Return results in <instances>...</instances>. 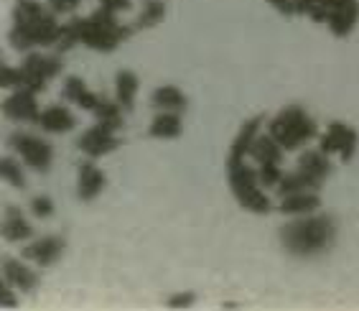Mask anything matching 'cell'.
I'll return each instance as SVG.
<instances>
[{
  "instance_id": "5bb4252c",
  "label": "cell",
  "mask_w": 359,
  "mask_h": 311,
  "mask_svg": "<svg viewBox=\"0 0 359 311\" xmlns=\"http://www.w3.org/2000/svg\"><path fill=\"white\" fill-rule=\"evenodd\" d=\"M0 273H3V284L13 286L18 293H34L39 289V284H41L39 273L23 260H15V258H3Z\"/></svg>"
},
{
  "instance_id": "d6a6232c",
  "label": "cell",
  "mask_w": 359,
  "mask_h": 311,
  "mask_svg": "<svg viewBox=\"0 0 359 311\" xmlns=\"http://www.w3.org/2000/svg\"><path fill=\"white\" fill-rule=\"evenodd\" d=\"M100 6L112 11V13H125L133 8V0H100Z\"/></svg>"
},
{
  "instance_id": "277c9868",
  "label": "cell",
  "mask_w": 359,
  "mask_h": 311,
  "mask_svg": "<svg viewBox=\"0 0 359 311\" xmlns=\"http://www.w3.org/2000/svg\"><path fill=\"white\" fill-rule=\"evenodd\" d=\"M64 23L56 21V13L41 0H18L13 8L11 46L15 51H34L39 46L54 48L62 39Z\"/></svg>"
},
{
  "instance_id": "d6986e66",
  "label": "cell",
  "mask_w": 359,
  "mask_h": 311,
  "mask_svg": "<svg viewBox=\"0 0 359 311\" xmlns=\"http://www.w3.org/2000/svg\"><path fill=\"white\" fill-rule=\"evenodd\" d=\"M304 173H309L311 179H316L321 187L326 184V179L334 173V166H332V159H329V153H324L321 148L316 151H301L298 156V166Z\"/></svg>"
},
{
  "instance_id": "30bf717a",
  "label": "cell",
  "mask_w": 359,
  "mask_h": 311,
  "mask_svg": "<svg viewBox=\"0 0 359 311\" xmlns=\"http://www.w3.org/2000/svg\"><path fill=\"white\" fill-rule=\"evenodd\" d=\"M64 253H67V240L62 235H46L23 245L21 258L34 263L36 268H51L54 263L62 260Z\"/></svg>"
},
{
  "instance_id": "ba28073f",
  "label": "cell",
  "mask_w": 359,
  "mask_h": 311,
  "mask_svg": "<svg viewBox=\"0 0 359 311\" xmlns=\"http://www.w3.org/2000/svg\"><path fill=\"white\" fill-rule=\"evenodd\" d=\"M64 72L62 54H39V51H28L21 64V87L23 90L43 92L51 79Z\"/></svg>"
},
{
  "instance_id": "83f0119b",
  "label": "cell",
  "mask_w": 359,
  "mask_h": 311,
  "mask_svg": "<svg viewBox=\"0 0 359 311\" xmlns=\"http://www.w3.org/2000/svg\"><path fill=\"white\" fill-rule=\"evenodd\" d=\"M28 209H31V215L36 220H51L56 215V204L48 194H36L34 199H31V204H28Z\"/></svg>"
},
{
  "instance_id": "1f68e13d",
  "label": "cell",
  "mask_w": 359,
  "mask_h": 311,
  "mask_svg": "<svg viewBox=\"0 0 359 311\" xmlns=\"http://www.w3.org/2000/svg\"><path fill=\"white\" fill-rule=\"evenodd\" d=\"M0 306H6V309H13V306H18V298H15L13 286L3 284V289H0Z\"/></svg>"
},
{
  "instance_id": "3957f363",
  "label": "cell",
  "mask_w": 359,
  "mask_h": 311,
  "mask_svg": "<svg viewBox=\"0 0 359 311\" xmlns=\"http://www.w3.org/2000/svg\"><path fill=\"white\" fill-rule=\"evenodd\" d=\"M337 220L332 215H316V212L296 217V220L285 222L283 227L278 230L280 248L290 258H304V260L326 256L337 245Z\"/></svg>"
},
{
  "instance_id": "6da1fadb",
  "label": "cell",
  "mask_w": 359,
  "mask_h": 311,
  "mask_svg": "<svg viewBox=\"0 0 359 311\" xmlns=\"http://www.w3.org/2000/svg\"><path fill=\"white\" fill-rule=\"evenodd\" d=\"M265 118L263 115H255L250 118L248 123L242 125L237 131L235 140L229 145L227 153V184L232 197L237 199L242 209H248L252 215H268L270 209V199L265 194V187L260 184V173H257V166L248 164L250 159V145L252 140L263 133Z\"/></svg>"
},
{
  "instance_id": "ffe728a7",
  "label": "cell",
  "mask_w": 359,
  "mask_h": 311,
  "mask_svg": "<svg viewBox=\"0 0 359 311\" xmlns=\"http://www.w3.org/2000/svg\"><path fill=\"white\" fill-rule=\"evenodd\" d=\"M357 23H359V0H346V3H341V6L334 11L326 26H329V31H332L334 36L346 39V36L357 28Z\"/></svg>"
},
{
  "instance_id": "d4e9b609",
  "label": "cell",
  "mask_w": 359,
  "mask_h": 311,
  "mask_svg": "<svg viewBox=\"0 0 359 311\" xmlns=\"http://www.w3.org/2000/svg\"><path fill=\"white\" fill-rule=\"evenodd\" d=\"M123 107H120L118 100H110V97H100V102H97V107L92 110V115L97 118V123L107 125V128H112V131H120L125 125L123 120Z\"/></svg>"
},
{
  "instance_id": "52a82bcc",
  "label": "cell",
  "mask_w": 359,
  "mask_h": 311,
  "mask_svg": "<svg viewBox=\"0 0 359 311\" xmlns=\"http://www.w3.org/2000/svg\"><path fill=\"white\" fill-rule=\"evenodd\" d=\"M8 148L23 161V166H28L36 173H48L51 164H54V145L46 138L36 135V133L18 131L8 138Z\"/></svg>"
},
{
  "instance_id": "484cf974",
  "label": "cell",
  "mask_w": 359,
  "mask_h": 311,
  "mask_svg": "<svg viewBox=\"0 0 359 311\" xmlns=\"http://www.w3.org/2000/svg\"><path fill=\"white\" fill-rule=\"evenodd\" d=\"M166 3L163 0H143V6H140L138 11V18H135V31H140V28H153L158 26V23H163V18H166Z\"/></svg>"
},
{
  "instance_id": "f1b7e54d",
  "label": "cell",
  "mask_w": 359,
  "mask_h": 311,
  "mask_svg": "<svg viewBox=\"0 0 359 311\" xmlns=\"http://www.w3.org/2000/svg\"><path fill=\"white\" fill-rule=\"evenodd\" d=\"M196 304V293L194 291H181V293H173L168 296L166 306L168 309H189V306Z\"/></svg>"
},
{
  "instance_id": "e0dca14e",
  "label": "cell",
  "mask_w": 359,
  "mask_h": 311,
  "mask_svg": "<svg viewBox=\"0 0 359 311\" xmlns=\"http://www.w3.org/2000/svg\"><path fill=\"white\" fill-rule=\"evenodd\" d=\"M62 97L69 105H74V107H82V110L92 112L97 107V102H100V97H102V95L92 92L82 77H67V79H64V84H62Z\"/></svg>"
},
{
  "instance_id": "f546056e",
  "label": "cell",
  "mask_w": 359,
  "mask_h": 311,
  "mask_svg": "<svg viewBox=\"0 0 359 311\" xmlns=\"http://www.w3.org/2000/svg\"><path fill=\"white\" fill-rule=\"evenodd\" d=\"M0 84L6 90H21V67H6L3 77H0Z\"/></svg>"
},
{
  "instance_id": "9c48e42d",
  "label": "cell",
  "mask_w": 359,
  "mask_h": 311,
  "mask_svg": "<svg viewBox=\"0 0 359 311\" xmlns=\"http://www.w3.org/2000/svg\"><path fill=\"white\" fill-rule=\"evenodd\" d=\"M318 148L324 153H329V156H339L344 164H349L359 148V133L354 131L352 125L334 120V123L326 125V131L321 133Z\"/></svg>"
},
{
  "instance_id": "9a60e30c",
  "label": "cell",
  "mask_w": 359,
  "mask_h": 311,
  "mask_svg": "<svg viewBox=\"0 0 359 311\" xmlns=\"http://www.w3.org/2000/svg\"><path fill=\"white\" fill-rule=\"evenodd\" d=\"M39 128L43 133H54V135H62V133H72L76 128V115L67 107V105H48L41 110V118H39Z\"/></svg>"
},
{
  "instance_id": "7c38bea8",
  "label": "cell",
  "mask_w": 359,
  "mask_h": 311,
  "mask_svg": "<svg viewBox=\"0 0 359 311\" xmlns=\"http://www.w3.org/2000/svg\"><path fill=\"white\" fill-rule=\"evenodd\" d=\"M39 92L34 90H13V95L3 102V112L11 123H23V125H39L41 118V107H39V100H36Z\"/></svg>"
},
{
  "instance_id": "ac0fdd59",
  "label": "cell",
  "mask_w": 359,
  "mask_h": 311,
  "mask_svg": "<svg viewBox=\"0 0 359 311\" xmlns=\"http://www.w3.org/2000/svg\"><path fill=\"white\" fill-rule=\"evenodd\" d=\"M318 207H321L318 192H296L280 197L278 212L285 217H301V215H313V212H318Z\"/></svg>"
},
{
  "instance_id": "7a4b0ae2",
  "label": "cell",
  "mask_w": 359,
  "mask_h": 311,
  "mask_svg": "<svg viewBox=\"0 0 359 311\" xmlns=\"http://www.w3.org/2000/svg\"><path fill=\"white\" fill-rule=\"evenodd\" d=\"M133 31H135V26L120 23L118 13H112V11L100 6L90 18H72V21L64 23L62 39L54 46V51L56 54H67L69 48L82 44V46L92 48V51L110 54L120 44L130 39Z\"/></svg>"
},
{
  "instance_id": "4fadbf2b",
  "label": "cell",
  "mask_w": 359,
  "mask_h": 311,
  "mask_svg": "<svg viewBox=\"0 0 359 311\" xmlns=\"http://www.w3.org/2000/svg\"><path fill=\"white\" fill-rule=\"evenodd\" d=\"M107 187V176L95 161H82L76 168V199L95 201Z\"/></svg>"
},
{
  "instance_id": "8fae6325",
  "label": "cell",
  "mask_w": 359,
  "mask_h": 311,
  "mask_svg": "<svg viewBox=\"0 0 359 311\" xmlns=\"http://www.w3.org/2000/svg\"><path fill=\"white\" fill-rule=\"evenodd\" d=\"M76 148H79L84 156H90V159L107 156V153L120 148L118 131H112V128H107V125H102V123H95L92 128H87V131L76 138Z\"/></svg>"
},
{
  "instance_id": "2e32d148",
  "label": "cell",
  "mask_w": 359,
  "mask_h": 311,
  "mask_svg": "<svg viewBox=\"0 0 359 311\" xmlns=\"http://www.w3.org/2000/svg\"><path fill=\"white\" fill-rule=\"evenodd\" d=\"M0 232H3V240L6 242H26L34 237V225L26 220L21 207H13L8 204L6 217H3V225H0Z\"/></svg>"
},
{
  "instance_id": "8992f818",
  "label": "cell",
  "mask_w": 359,
  "mask_h": 311,
  "mask_svg": "<svg viewBox=\"0 0 359 311\" xmlns=\"http://www.w3.org/2000/svg\"><path fill=\"white\" fill-rule=\"evenodd\" d=\"M283 145L278 143L270 133H260L250 145V159L255 161L260 184L265 189H276L283 179Z\"/></svg>"
},
{
  "instance_id": "7402d4cb",
  "label": "cell",
  "mask_w": 359,
  "mask_h": 311,
  "mask_svg": "<svg viewBox=\"0 0 359 311\" xmlns=\"http://www.w3.org/2000/svg\"><path fill=\"white\" fill-rule=\"evenodd\" d=\"M138 90H140V79L133 70H120L118 74H115V100H118L125 112L135 110Z\"/></svg>"
},
{
  "instance_id": "4316f807",
  "label": "cell",
  "mask_w": 359,
  "mask_h": 311,
  "mask_svg": "<svg viewBox=\"0 0 359 311\" xmlns=\"http://www.w3.org/2000/svg\"><path fill=\"white\" fill-rule=\"evenodd\" d=\"M23 161H18V156H6V159L0 161V173H3V179L11 184L13 189H26V173H23Z\"/></svg>"
},
{
  "instance_id": "44dd1931",
  "label": "cell",
  "mask_w": 359,
  "mask_h": 311,
  "mask_svg": "<svg viewBox=\"0 0 359 311\" xmlns=\"http://www.w3.org/2000/svg\"><path fill=\"white\" fill-rule=\"evenodd\" d=\"M151 105L156 107V112H184L189 107V100L176 84H161L153 90Z\"/></svg>"
},
{
  "instance_id": "4dcf8cb0",
  "label": "cell",
  "mask_w": 359,
  "mask_h": 311,
  "mask_svg": "<svg viewBox=\"0 0 359 311\" xmlns=\"http://www.w3.org/2000/svg\"><path fill=\"white\" fill-rule=\"evenodd\" d=\"M82 0H48V8L54 11L56 15H67V13H74L76 8H79Z\"/></svg>"
},
{
  "instance_id": "cb8c5ba5",
  "label": "cell",
  "mask_w": 359,
  "mask_h": 311,
  "mask_svg": "<svg viewBox=\"0 0 359 311\" xmlns=\"http://www.w3.org/2000/svg\"><path fill=\"white\" fill-rule=\"evenodd\" d=\"M278 197H285V194H296V192H321V184L316 179H311L309 173H304L301 168H296L293 173H285L280 184L276 187Z\"/></svg>"
},
{
  "instance_id": "5b68a950",
  "label": "cell",
  "mask_w": 359,
  "mask_h": 311,
  "mask_svg": "<svg viewBox=\"0 0 359 311\" xmlns=\"http://www.w3.org/2000/svg\"><path fill=\"white\" fill-rule=\"evenodd\" d=\"M268 133L283 145V151H301L309 140L318 138V125L306 112V107L288 105L278 112L276 118H270Z\"/></svg>"
},
{
  "instance_id": "603a6c76",
  "label": "cell",
  "mask_w": 359,
  "mask_h": 311,
  "mask_svg": "<svg viewBox=\"0 0 359 311\" xmlns=\"http://www.w3.org/2000/svg\"><path fill=\"white\" fill-rule=\"evenodd\" d=\"M184 133V120L181 112H156V118L151 120L148 135L158 140H176Z\"/></svg>"
}]
</instances>
